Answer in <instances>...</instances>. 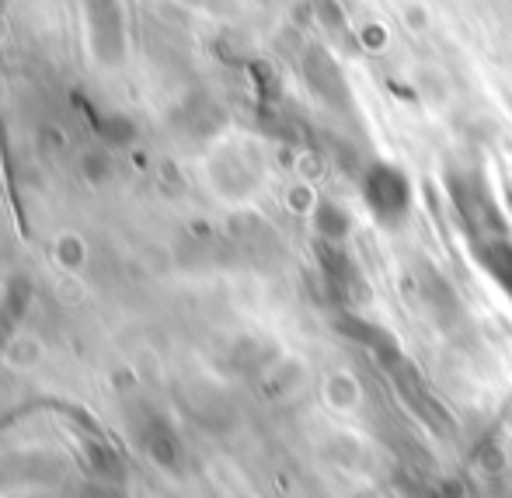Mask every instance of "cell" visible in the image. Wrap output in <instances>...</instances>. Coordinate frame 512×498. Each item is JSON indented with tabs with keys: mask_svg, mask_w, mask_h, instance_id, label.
I'll list each match as a JSON object with an SVG mask.
<instances>
[{
	"mask_svg": "<svg viewBox=\"0 0 512 498\" xmlns=\"http://www.w3.org/2000/svg\"><path fill=\"white\" fill-rule=\"evenodd\" d=\"M366 202L377 209L380 216H394L408 206V182L401 171L394 168H373L366 178Z\"/></svg>",
	"mask_w": 512,
	"mask_h": 498,
	"instance_id": "obj_1",
	"label": "cell"
},
{
	"mask_svg": "<svg viewBox=\"0 0 512 498\" xmlns=\"http://www.w3.org/2000/svg\"><path fill=\"white\" fill-rule=\"evenodd\" d=\"M321 398L328 404L335 415H356L359 408H363L366 394H363V384H359V377H352L349 370H335L324 377L321 384Z\"/></svg>",
	"mask_w": 512,
	"mask_h": 498,
	"instance_id": "obj_2",
	"label": "cell"
}]
</instances>
